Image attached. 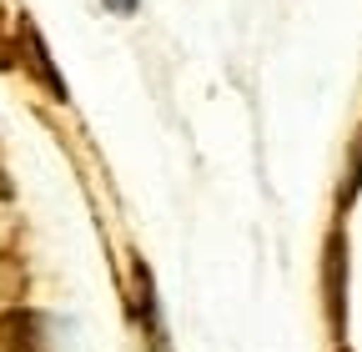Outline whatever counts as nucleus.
<instances>
[{
  "label": "nucleus",
  "instance_id": "obj_1",
  "mask_svg": "<svg viewBox=\"0 0 362 352\" xmlns=\"http://www.w3.org/2000/svg\"><path fill=\"white\" fill-rule=\"evenodd\" d=\"M21 51H25V61H30V71H35V81L51 91V101H66V81L56 76V66H51V51H45V40H40V30L30 25V20H21Z\"/></svg>",
  "mask_w": 362,
  "mask_h": 352
},
{
  "label": "nucleus",
  "instance_id": "obj_3",
  "mask_svg": "<svg viewBox=\"0 0 362 352\" xmlns=\"http://www.w3.org/2000/svg\"><path fill=\"white\" fill-rule=\"evenodd\" d=\"M21 292H25V267L16 257H0V307H11Z\"/></svg>",
  "mask_w": 362,
  "mask_h": 352
},
{
  "label": "nucleus",
  "instance_id": "obj_6",
  "mask_svg": "<svg viewBox=\"0 0 362 352\" xmlns=\"http://www.w3.org/2000/svg\"><path fill=\"white\" fill-rule=\"evenodd\" d=\"M0 196H11V182H6V176H0Z\"/></svg>",
  "mask_w": 362,
  "mask_h": 352
},
{
  "label": "nucleus",
  "instance_id": "obj_2",
  "mask_svg": "<svg viewBox=\"0 0 362 352\" xmlns=\"http://www.w3.org/2000/svg\"><path fill=\"white\" fill-rule=\"evenodd\" d=\"M342 277H347L342 237H332V247H327V302H332V317H337V322H342Z\"/></svg>",
  "mask_w": 362,
  "mask_h": 352
},
{
  "label": "nucleus",
  "instance_id": "obj_4",
  "mask_svg": "<svg viewBox=\"0 0 362 352\" xmlns=\"http://www.w3.org/2000/svg\"><path fill=\"white\" fill-rule=\"evenodd\" d=\"M106 6H111L116 16H131V11H136V0H106Z\"/></svg>",
  "mask_w": 362,
  "mask_h": 352
},
{
  "label": "nucleus",
  "instance_id": "obj_5",
  "mask_svg": "<svg viewBox=\"0 0 362 352\" xmlns=\"http://www.w3.org/2000/svg\"><path fill=\"white\" fill-rule=\"evenodd\" d=\"M0 66H11V46H6V40H0Z\"/></svg>",
  "mask_w": 362,
  "mask_h": 352
}]
</instances>
